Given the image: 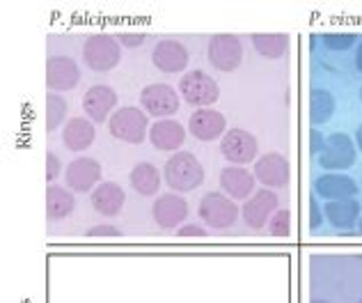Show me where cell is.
<instances>
[{
	"mask_svg": "<svg viewBox=\"0 0 362 303\" xmlns=\"http://www.w3.org/2000/svg\"><path fill=\"white\" fill-rule=\"evenodd\" d=\"M323 147H326V136H323L319 129L312 127V131H310V152L314 156H319L323 152Z\"/></svg>",
	"mask_w": 362,
	"mask_h": 303,
	"instance_id": "e575fe53",
	"label": "cell"
},
{
	"mask_svg": "<svg viewBox=\"0 0 362 303\" xmlns=\"http://www.w3.org/2000/svg\"><path fill=\"white\" fill-rule=\"evenodd\" d=\"M323 219H326V214H323V207L319 205V198L312 195L310 198V227L312 230H319L323 225Z\"/></svg>",
	"mask_w": 362,
	"mask_h": 303,
	"instance_id": "1f68e13d",
	"label": "cell"
},
{
	"mask_svg": "<svg viewBox=\"0 0 362 303\" xmlns=\"http://www.w3.org/2000/svg\"><path fill=\"white\" fill-rule=\"evenodd\" d=\"M151 62L163 74H179L188 67V51L177 40H160L151 51Z\"/></svg>",
	"mask_w": 362,
	"mask_h": 303,
	"instance_id": "ac0fdd59",
	"label": "cell"
},
{
	"mask_svg": "<svg viewBox=\"0 0 362 303\" xmlns=\"http://www.w3.org/2000/svg\"><path fill=\"white\" fill-rule=\"evenodd\" d=\"M323 44L330 51H349L351 46L358 44V37L354 33H328L323 35Z\"/></svg>",
	"mask_w": 362,
	"mask_h": 303,
	"instance_id": "f1b7e54d",
	"label": "cell"
},
{
	"mask_svg": "<svg viewBox=\"0 0 362 303\" xmlns=\"http://www.w3.org/2000/svg\"><path fill=\"white\" fill-rule=\"evenodd\" d=\"M94 136H97V129L88 118H71L62 127V145L69 152H85L92 147Z\"/></svg>",
	"mask_w": 362,
	"mask_h": 303,
	"instance_id": "603a6c76",
	"label": "cell"
},
{
	"mask_svg": "<svg viewBox=\"0 0 362 303\" xmlns=\"http://www.w3.org/2000/svg\"><path fill=\"white\" fill-rule=\"evenodd\" d=\"M252 49L262 55V58L278 60L289 49V37L284 33H257L252 35Z\"/></svg>",
	"mask_w": 362,
	"mask_h": 303,
	"instance_id": "484cf974",
	"label": "cell"
},
{
	"mask_svg": "<svg viewBox=\"0 0 362 303\" xmlns=\"http://www.w3.org/2000/svg\"><path fill=\"white\" fill-rule=\"evenodd\" d=\"M149 115L138 106H122L108 120L110 136L129 145H140L149 136Z\"/></svg>",
	"mask_w": 362,
	"mask_h": 303,
	"instance_id": "7a4b0ae2",
	"label": "cell"
},
{
	"mask_svg": "<svg viewBox=\"0 0 362 303\" xmlns=\"http://www.w3.org/2000/svg\"><path fill=\"white\" fill-rule=\"evenodd\" d=\"M360 101H362V85H360Z\"/></svg>",
	"mask_w": 362,
	"mask_h": 303,
	"instance_id": "60d3db41",
	"label": "cell"
},
{
	"mask_svg": "<svg viewBox=\"0 0 362 303\" xmlns=\"http://www.w3.org/2000/svg\"><path fill=\"white\" fill-rule=\"evenodd\" d=\"M337 101L332 97L330 90H312L310 92V122L314 125V129H319V125H326V122L335 115Z\"/></svg>",
	"mask_w": 362,
	"mask_h": 303,
	"instance_id": "4316f807",
	"label": "cell"
},
{
	"mask_svg": "<svg viewBox=\"0 0 362 303\" xmlns=\"http://www.w3.org/2000/svg\"><path fill=\"white\" fill-rule=\"evenodd\" d=\"M356 67L362 72V40H360V44H358V51H356Z\"/></svg>",
	"mask_w": 362,
	"mask_h": 303,
	"instance_id": "8d00e7d4",
	"label": "cell"
},
{
	"mask_svg": "<svg viewBox=\"0 0 362 303\" xmlns=\"http://www.w3.org/2000/svg\"><path fill=\"white\" fill-rule=\"evenodd\" d=\"M188 131L202 143H211L227 134V120L216 108H197L188 120Z\"/></svg>",
	"mask_w": 362,
	"mask_h": 303,
	"instance_id": "e0dca14e",
	"label": "cell"
},
{
	"mask_svg": "<svg viewBox=\"0 0 362 303\" xmlns=\"http://www.w3.org/2000/svg\"><path fill=\"white\" fill-rule=\"evenodd\" d=\"M117 40H119V44L124 46V49H138V46H142L147 42V35H142V33H122Z\"/></svg>",
	"mask_w": 362,
	"mask_h": 303,
	"instance_id": "836d02e7",
	"label": "cell"
},
{
	"mask_svg": "<svg viewBox=\"0 0 362 303\" xmlns=\"http://www.w3.org/2000/svg\"><path fill=\"white\" fill-rule=\"evenodd\" d=\"M122 60V44L112 35H92L83 44V62L85 67L106 74L112 72Z\"/></svg>",
	"mask_w": 362,
	"mask_h": 303,
	"instance_id": "3957f363",
	"label": "cell"
},
{
	"mask_svg": "<svg viewBox=\"0 0 362 303\" xmlns=\"http://www.w3.org/2000/svg\"><path fill=\"white\" fill-rule=\"evenodd\" d=\"M101 175H103V168L97 159H90V156H78L74 159L69 166H66V186L69 191L76 193H88L94 191L99 184H101Z\"/></svg>",
	"mask_w": 362,
	"mask_h": 303,
	"instance_id": "4fadbf2b",
	"label": "cell"
},
{
	"mask_svg": "<svg viewBox=\"0 0 362 303\" xmlns=\"http://www.w3.org/2000/svg\"><path fill=\"white\" fill-rule=\"evenodd\" d=\"M140 106L145 108L147 115L156 120H170L177 115L181 108V94L175 85L168 83H151L140 92Z\"/></svg>",
	"mask_w": 362,
	"mask_h": 303,
	"instance_id": "8992f818",
	"label": "cell"
},
{
	"mask_svg": "<svg viewBox=\"0 0 362 303\" xmlns=\"http://www.w3.org/2000/svg\"><path fill=\"white\" fill-rule=\"evenodd\" d=\"M62 173V161L55 152H49L46 154V182H55Z\"/></svg>",
	"mask_w": 362,
	"mask_h": 303,
	"instance_id": "4dcf8cb0",
	"label": "cell"
},
{
	"mask_svg": "<svg viewBox=\"0 0 362 303\" xmlns=\"http://www.w3.org/2000/svg\"><path fill=\"white\" fill-rule=\"evenodd\" d=\"M221 154L232 166H245L250 161H257L259 156V143L257 138L245 129H230L221 138Z\"/></svg>",
	"mask_w": 362,
	"mask_h": 303,
	"instance_id": "9c48e42d",
	"label": "cell"
},
{
	"mask_svg": "<svg viewBox=\"0 0 362 303\" xmlns=\"http://www.w3.org/2000/svg\"><path fill=\"white\" fill-rule=\"evenodd\" d=\"M129 179H131L133 191L140 193V195H145V198L158 195L160 182H163V177H160L158 168L154 164H149V161H140L138 166H133Z\"/></svg>",
	"mask_w": 362,
	"mask_h": 303,
	"instance_id": "d4e9b609",
	"label": "cell"
},
{
	"mask_svg": "<svg viewBox=\"0 0 362 303\" xmlns=\"http://www.w3.org/2000/svg\"><path fill=\"white\" fill-rule=\"evenodd\" d=\"M66 110H69V103L64 101L62 94L58 92L46 94V131H49V134L58 131L64 125Z\"/></svg>",
	"mask_w": 362,
	"mask_h": 303,
	"instance_id": "83f0119b",
	"label": "cell"
},
{
	"mask_svg": "<svg viewBox=\"0 0 362 303\" xmlns=\"http://www.w3.org/2000/svg\"><path fill=\"white\" fill-rule=\"evenodd\" d=\"M85 234L88 236H119L122 230L112 223H99V225H92Z\"/></svg>",
	"mask_w": 362,
	"mask_h": 303,
	"instance_id": "d6a6232c",
	"label": "cell"
},
{
	"mask_svg": "<svg viewBox=\"0 0 362 303\" xmlns=\"http://www.w3.org/2000/svg\"><path fill=\"white\" fill-rule=\"evenodd\" d=\"M81 81V69L69 55H51L46 60V88L51 92H69Z\"/></svg>",
	"mask_w": 362,
	"mask_h": 303,
	"instance_id": "8fae6325",
	"label": "cell"
},
{
	"mask_svg": "<svg viewBox=\"0 0 362 303\" xmlns=\"http://www.w3.org/2000/svg\"><path fill=\"white\" fill-rule=\"evenodd\" d=\"M177 90L188 106H197V108H211L214 103L221 99L218 81L214 76H209L206 72H199V69L186 72L181 76Z\"/></svg>",
	"mask_w": 362,
	"mask_h": 303,
	"instance_id": "277c9868",
	"label": "cell"
},
{
	"mask_svg": "<svg viewBox=\"0 0 362 303\" xmlns=\"http://www.w3.org/2000/svg\"><path fill=\"white\" fill-rule=\"evenodd\" d=\"M257 179L250 175V170H245L243 166H227L221 173V188L227 198L232 200H250L257 193L255 191Z\"/></svg>",
	"mask_w": 362,
	"mask_h": 303,
	"instance_id": "d6986e66",
	"label": "cell"
},
{
	"mask_svg": "<svg viewBox=\"0 0 362 303\" xmlns=\"http://www.w3.org/2000/svg\"><path fill=\"white\" fill-rule=\"evenodd\" d=\"M197 214L209 227L214 230H227L239 221L241 210L236 207L232 198H227L225 193H206L202 200H199Z\"/></svg>",
	"mask_w": 362,
	"mask_h": 303,
	"instance_id": "52a82bcc",
	"label": "cell"
},
{
	"mask_svg": "<svg viewBox=\"0 0 362 303\" xmlns=\"http://www.w3.org/2000/svg\"><path fill=\"white\" fill-rule=\"evenodd\" d=\"M314 195L323 198L326 202L349 200L358 195V184L354 177L344 173H323L314 179Z\"/></svg>",
	"mask_w": 362,
	"mask_h": 303,
	"instance_id": "9a60e30c",
	"label": "cell"
},
{
	"mask_svg": "<svg viewBox=\"0 0 362 303\" xmlns=\"http://www.w3.org/2000/svg\"><path fill=\"white\" fill-rule=\"evenodd\" d=\"M117 92L110 85H92V88L83 94V110L88 120L92 122H106L112 118L117 106Z\"/></svg>",
	"mask_w": 362,
	"mask_h": 303,
	"instance_id": "2e32d148",
	"label": "cell"
},
{
	"mask_svg": "<svg viewBox=\"0 0 362 303\" xmlns=\"http://www.w3.org/2000/svg\"><path fill=\"white\" fill-rule=\"evenodd\" d=\"M278 195H275L271 188H262L257 191L250 200H245L241 207V219L245 221L247 227L252 230H262V227L269 225L273 219V214L278 212Z\"/></svg>",
	"mask_w": 362,
	"mask_h": 303,
	"instance_id": "5bb4252c",
	"label": "cell"
},
{
	"mask_svg": "<svg viewBox=\"0 0 362 303\" xmlns=\"http://www.w3.org/2000/svg\"><path fill=\"white\" fill-rule=\"evenodd\" d=\"M323 214H326V221L335 227V230H354L362 216L360 200L358 198H349V200L326 202L323 205Z\"/></svg>",
	"mask_w": 362,
	"mask_h": 303,
	"instance_id": "7402d4cb",
	"label": "cell"
},
{
	"mask_svg": "<svg viewBox=\"0 0 362 303\" xmlns=\"http://www.w3.org/2000/svg\"><path fill=\"white\" fill-rule=\"evenodd\" d=\"M151 216L160 230H179L188 219V202L177 193L158 195L151 205Z\"/></svg>",
	"mask_w": 362,
	"mask_h": 303,
	"instance_id": "7c38bea8",
	"label": "cell"
},
{
	"mask_svg": "<svg viewBox=\"0 0 362 303\" xmlns=\"http://www.w3.org/2000/svg\"><path fill=\"white\" fill-rule=\"evenodd\" d=\"M163 179L175 193H190L202 186L204 182V166L193 152H177L168 161L163 168Z\"/></svg>",
	"mask_w": 362,
	"mask_h": 303,
	"instance_id": "6da1fadb",
	"label": "cell"
},
{
	"mask_svg": "<svg viewBox=\"0 0 362 303\" xmlns=\"http://www.w3.org/2000/svg\"><path fill=\"white\" fill-rule=\"evenodd\" d=\"M179 236H206V227L197 223H186L177 230Z\"/></svg>",
	"mask_w": 362,
	"mask_h": 303,
	"instance_id": "d590c367",
	"label": "cell"
},
{
	"mask_svg": "<svg viewBox=\"0 0 362 303\" xmlns=\"http://www.w3.org/2000/svg\"><path fill=\"white\" fill-rule=\"evenodd\" d=\"M358 159V145L356 140L351 138L344 131H335L326 138V147L317 156V164L328 170V173H341V170H349L356 166Z\"/></svg>",
	"mask_w": 362,
	"mask_h": 303,
	"instance_id": "5b68a950",
	"label": "cell"
},
{
	"mask_svg": "<svg viewBox=\"0 0 362 303\" xmlns=\"http://www.w3.org/2000/svg\"><path fill=\"white\" fill-rule=\"evenodd\" d=\"M92 207L101 216H117L127 205V193L117 182H101L92 191Z\"/></svg>",
	"mask_w": 362,
	"mask_h": 303,
	"instance_id": "44dd1931",
	"label": "cell"
},
{
	"mask_svg": "<svg viewBox=\"0 0 362 303\" xmlns=\"http://www.w3.org/2000/svg\"><path fill=\"white\" fill-rule=\"evenodd\" d=\"M149 143L158 152H181L179 147L186 143V129L177 120H156L149 129Z\"/></svg>",
	"mask_w": 362,
	"mask_h": 303,
	"instance_id": "ffe728a7",
	"label": "cell"
},
{
	"mask_svg": "<svg viewBox=\"0 0 362 303\" xmlns=\"http://www.w3.org/2000/svg\"><path fill=\"white\" fill-rule=\"evenodd\" d=\"M252 175L257 182L264 184V188H282L289 182L291 168L287 156L280 154V152H266L255 161Z\"/></svg>",
	"mask_w": 362,
	"mask_h": 303,
	"instance_id": "30bf717a",
	"label": "cell"
},
{
	"mask_svg": "<svg viewBox=\"0 0 362 303\" xmlns=\"http://www.w3.org/2000/svg\"><path fill=\"white\" fill-rule=\"evenodd\" d=\"M312 303H330V301H326V299H314Z\"/></svg>",
	"mask_w": 362,
	"mask_h": 303,
	"instance_id": "f35d334b",
	"label": "cell"
},
{
	"mask_svg": "<svg viewBox=\"0 0 362 303\" xmlns=\"http://www.w3.org/2000/svg\"><path fill=\"white\" fill-rule=\"evenodd\" d=\"M206 58L218 72H234L243 60V44L239 37L230 33L214 35L206 44Z\"/></svg>",
	"mask_w": 362,
	"mask_h": 303,
	"instance_id": "ba28073f",
	"label": "cell"
},
{
	"mask_svg": "<svg viewBox=\"0 0 362 303\" xmlns=\"http://www.w3.org/2000/svg\"><path fill=\"white\" fill-rule=\"evenodd\" d=\"M291 230V214L289 210H278L269 221V232L273 236H287Z\"/></svg>",
	"mask_w": 362,
	"mask_h": 303,
	"instance_id": "f546056e",
	"label": "cell"
},
{
	"mask_svg": "<svg viewBox=\"0 0 362 303\" xmlns=\"http://www.w3.org/2000/svg\"><path fill=\"white\" fill-rule=\"evenodd\" d=\"M358 230H360V234H362V216H360V223H358Z\"/></svg>",
	"mask_w": 362,
	"mask_h": 303,
	"instance_id": "ab89813d",
	"label": "cell"
},
{
	"mask_svg": "<svg viewBox=\"0 0 362 303\" xmlns=\"http://www.w3.org/2000/svg\"><path fill=\"white\" fill-rule=\"evenodd\" d=\"M74 207H76V198L69 188L58 184H51L46 188V219L51 223L64 221L66 216H71Z\"/></svg>",
	"mask_w": 362,
	"mask_h": 303,
	"instance_id": "cb8c5ba5",
	"label": "cell"
},
{
	"mask_svg": "<svg viewBox=\"0 0 362 303\" xmlns=\"http://www.w3.org/2000/svg\"><path fill=\"white\" fill-rule=\"evenodd\" d=\"M358 303H362V297H360V301H358Z\"/></svg>",
	"mask_w": 362,
	"mask_h": 303,
	"instance_id": "b9f144b4",
	"label": "cell"
},
{
	"mask_svg": "<svg viewBox=\"0 0 362 303\" xmlns=\"http://www.w3.org/2000/svg\"><path fill=\"white\" fill-rule=\"evenodd\" d=\"M356 145H358V149L362 152V125H360L358 131H356Z\"/></svg>",
	"mask_w": 362,
	"mask_h": 303,
	"instance_id": "74e56055",
	"label": "cell"
}]
</instances>
